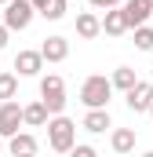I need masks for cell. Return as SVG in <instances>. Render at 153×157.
<instances>
[{
    "label": "cell",
    "instance_id": "52a82bcc",
    "mask_svg": "<svg viewBox=\"0 0 153 157\" xmlns=\"http://www.w3.org/2000/svg\"><path fill=\"white\" fill-rule=\"evenodd\" d=\"M120 11H124V18H128V29H135V26H142L153 15V0H124Z\"/></svg>",
    "mask_w": 153,
    "mask_h": 157
},
{
    "label": "cell",
    "instance_id": "603a6c76",
    "mask_svg": "<svg viewBox=\"0 0 153 157\" xmlns=\"http://www.w3.org/2000/svg\"><path fill=\"white\" fill-rule=\"evenodd\" d=\"M29 4H33V11H37V15H40V11H44V4H47V0H29Z\"/></svg>",
    "mask_w": 153,
    "mask_h": 157
},
{
    "label": "cell",
    "instance_id": "9a60e30c",
    "mask_svg": "<svg viewBox=\"0 0 153 157\" xmlns=\"http://www.w3.org/2000/svg\"><path fill=\"white\" fill-rule=\"evenodd\" d=\"M110 146H113L117 154H131V150H135V128H113Z\"/></svg>",
    "mask_w": 153,
    "mask_h": 157
},
{
    "label": "cell",
    "instance_id": "30bf717a",
    "mask_svg": "<svg viewBox=\"0 0 153 157\" xmlns=\"http://www.w3.org/2000/svg\"><path fill=\"white\" fill-rule=\"evenodd\" d=\"M99 33H102V18L95 11H80L76 15V37L80 40H95Z\"/></svg>",
    "mask_w": 153,
    "mask_h": 157
},
{
    "label": "cell",
    "instance_id": "7c38bea8",
    "mask_svg": "<svg viewBox=\"0 0 153 157\" xmlns=\"http://www.w3.org/2000/svg\"><path fill=\"white\" fill-rule=\"evenodd\" d=\"M7 150L15 157H29L40 150V143L33 139V135H26V132H15V135H7Z\"/></svg>",
    "mask_w": 153,
    "mask_h": 157
},
{
    "label": "cell",
    "instance_id": "d4e9b609",
    "mask_svg": "<svg viewBox=\"0 0 153 157\" xmlns=\"http://www.w3.org/2000/svg\"><path fill=\"white\" fill-rule=\"evenodd\" d=\"M0 4H7V0H0Z\"/></svg>",
    "mask_w": 153,
    "mask_h": 157
},
{
    "label": "cell",
    "instance_id": "5bb4252c",
    "mask_svg": "<svg viewBox=\"0 0 153 157\" xmlns=\"http://www.w3.org/2000/svg\"><path fill=\"white\" fill-rule=\"evenodd\" d=\"M22 124H29V128H44L47 124V106L44 102H29V106H22Z\"/></svg>",
    "mask_w": 153,
    "mask_h": 157
},
{
    "label": "cell",
    "instance_id": "ffe728a7",
    "mask_svg": "<svg viewBox=\"0 0 153 157\" xmlns=\"http://www.w3.org/2000/svg\"><path fill=\"white\" fill-rule=\"evenodd\" d=\"M69 154H76V157H95V146H91V143H73Z\"/></svg>",
    "mask_w": 153,
    "mask_h": 157
},
{
    "label": "cell",
    "instance_id": "d6986e66",
    "mask_svg": "<svg viewBox=\"0 0 153 157\" xmlns=\"http://www.w3.org/2000/svg\"><path fill=\"white\" fill-rule=\"evenodd\" d=\"M135 48L139 51H153V29L142 22V26H135Z\"/></svg>",
    "mask_w": 153,
    "mask_h": 157
},
{
    "label": "cell",
    "instance_id": "7a4b0ae2",
    "mask_svg": "<svg viewBox=\"0 0 153 157\" xmlns=\"http://www.w3.org/2000/svg\"><path fill=\"white\" fill-rule=\"evenodd\" d=\"M40 102L47 106V117L66 110V80L58 77V73H47V77H40Z\"/></svg>",
    "mask_w": 153,
    "mask_h": 157
},
{
    "label": "cell",
    "instance_id": "ac0fdd59",
    "mask_svg": "<svg viewBox=\"0 0 153 157\" xmlns=\"http://www.w3.org/2000/svg\"><path fill=\"white\" fill-rule=\"evenodd\" d=\"M15 95H18V77L15 73H0V102L15 99Z\"/></svg>",
    "mask_w": 153,
    "mask_h": 157
},
{
    "label": "cell",
    "instance_id": "9c48e42d",
    "mask_svg": "<svg viewBox=\"0 0 153 157\" xmlns=\"http://www.w3.org/2000/svg\"><path fill=\"white\" fill-rule=\"evenodd\" d=\"M15 70H18V77H37L44 70V55L40 51H18L15 55Z\"/></svg>",
    "mask_w": 153,
    "mask_h": 157
},
{
    "label": "cell",
    "instance_id": "44dd1931",
    "mask_svg": "<svg viewBox=\"0 0 153 157\" xmlns=\"http://www.w3.org/2000/svg\"><path fill=\"white\" fill-rule=\"evenodd\" d=\"M88 4H91V7H95V11H106V7H117V4H120V0H88Z\"/></svg>",
    "mask_w": 153,
    "mask_h": 157
},
{
    "label": "cell",
    "instance_id": "e0dca14e",
    "mask_svg": "<svg viewBox=\"0 0 153 157\" xmlns=\"http://www.w3.org/2000/svg\"><path fill=\"white\" fill-rule=\"evenodd\" d=\"M66 11H69V0H47L40 15H44L47 22H58V18H66Z\"/></svg>",
    "mask_w": 153,
    "mask_h": 157
},
{
    "label": "cell",
    "instance_id": "4fadbf2b",
    "mask_svg": "<svg viewBox=\"0 0 153 157\" xmlns=\"http://www.w3.org/2000/svg\"><path fill=\"white\" fill-rule=\"evenodd\" d=\"M102 33H110V37H124V33H128V18H124L120 4H117V7H106V18H102Z\"/></svg>",
    "mask_w": 153,
    "mask_h": 157
},
{
    "label": "cell",
    "instance_id": "3957f363",
    "mask_svg": "<svg viewBox=\"0 0 153 157\" xmlns=\"http://www.w3.org/2000/svg\"><path fill=\"white\" fill-rule=\"evenodd\" d=\"M110 95H113V84L110 77H102V73H95V77H88L80 84V102L91 110V106H110Z\"/></svg>",
    "mask_w": 153,
    "mask_h": 157
},
{
    "label": "cell",
    "instance_id": "277c9868",
    "mask_svg": "<svg viewBox=\"0 0 153 157\" xmlns=\"http://www.w3.org/2000/svg\"><path fill=\"white\" fill-rule=\"evenodd\" d=\"M33 4L29 0H7L4 4V26L7 29H29V22H33Z\"/></svg>",
    "mask_w": 153,
    "mask_h": 157
},
{
    "label": "cell",
    "instance_id": "cb8c5ba5",
    "mask_svg": "<svg viewBox=\"0 0 153 157\" xmlns=\"http://www.w3.org/2000/svg\"><path fill=\"white\" fill-rule=\"evenodd\" d=\"M146 113H150V117H153V99H150V106H146Z\"/></svg>",
    "mask_w": 153,
    "mask_h": 157
},
{
    "label": "cell",
    "instance_id": "5b68a950",
    "mask_svg": "<svg viewBox=\"0 0 153 157\" xmlns=\"http://www.w3.org/2000/svg\"><path fill=\"white\" fill-rule=\"evenodd\" d=\"M124 95H128V110L131 113H146V106L153 99V80H135Z\"/></svg>",
    "mask_w": 153,
    "mask_h": 157
},
{
    "label": "cell",
    "instance_id": "ba28073f",
    "mask_svg": "<svg viewBox=\"0 0 153 157\" xmlns=\"http://www.w3.org/2000/svg\"><path fill=\"white\" fill-rule=\"evenodd\" d=\"M80 128H84V132H91V135H102L106 128H113L110 110H106V106H91V110L84 113V121H80Z\"/></svg>",
    "mask_w": 153,
    "mask_h": 157
},
{
    "label": "cell",
    "instance_id": "7402d4cb",
    "mask_svg": "<svg viewBox=\"0 0 153 157\" xmlns=\"http://www.w3.org/2000/svg\"><path fill=\"white\" fill-rule=\"evenodd\" d=\"M7 37H11V29H7V26H4V22H0V51H4V48H7Z\"/></svg>",
    "mask_w": 153,
    "mask_h": 157
},
{
    "label": "cell",
    "instance_id": "2e32d148",
    "mask_svg": "<svg viewBox=\"0 0 153 157\" xmlns=\"http://www.w3.org/2000/svg\"><path fill=\"white\" fill-rule=\"evenodd\" d=\"M135 80H139V77H135V70H131V66H117V70H113V77H110V84H113L117 91H128Z\"/></svg>",
    "mask_w": 153,
    "mask_h": 157
},
{
    "label": "cell",
    "instance_id": "8992f818",
    "mask_svg": "<svg viewBox=\"0 0 153 157\" xmlns=\"http://www.w3.org/2000/svg\"><path fill=\"white\" fill-rule=\"evenodd\" d=\"M22 128V106L15 102V99H4L0 102V135L7 139V135H15Z\"/></svg>",
    "mask_w": 153,
    "mask_h": 157
},
{
    "label": "cell",
    "instance_id": "6da1fadb",
    "mask_svg": "<svg viewBox=\"0 0 153 157\" xmlns=\"http://www.w3.org/2000/svg\"><path fill=\"white\" fill-rule=\"evenodd\" d=\"M47 146L55 150V154H69L73 150V143H76V124L66 113H51L47 117Z\"/></svg>",
    "mask_w": 153,
    "mask_h": 157
},
{
    "label": "cell",
    "instance_id": "8fae6325",
    "mask_svg": "<svg viewBox=\"0 0 153 157\" xmlns=\"http://www.w3.org/2000/svg\"><path fill=\"white\" fill-rule=\"evenodd\" d=\"M40 55H44V62H66L69 40H66V37H47L44 44H40Z\"/></svg>",
    "mask_w": 153,
    "mask_h": 157
}]
</instances>
